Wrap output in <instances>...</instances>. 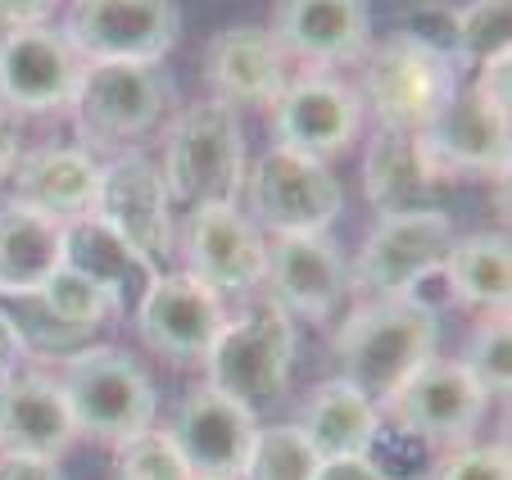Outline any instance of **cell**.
<instances>
[{"label":"cell","instance_id":"44dd1931","mask_svg":"<svg viewBox=\"0 0 512 480\" xmlns=\"http://www.w3.org/2000/svg\"><path fill=\"white\" fill-rule=\"evenodd\" d=\"M290 82V59L272 41L268 28L254 23H232L204 46V87L213 100L241 109V105H263L281 96Z\"/></svg>","mask_w":512,"mask_h":480},{"label":"cell","instance_id":"8d00e7d4","mask_svg":"<svg viewBox=\"0 0 512 480\" xmlns=\"http://www.w3.org/2000/svg\"><path fill=\"white\" fill-rule=\"evenodd\" d=\"M313 480H395V476L381 471L377 458L354 453V458H322V467H318V476Z\"/></svg>","mask_w":512,"mask_h":480},{"label":"cell","instance_id":"2e32d148","mask_svg":"<svg viewBox=\"0 0 512 480\" xmlns=\"http://www.w3.org/2000/svg\"><path fill=\"white\" fill-rule=\"evenodd\" d=\"M263 286H268V299H277L290 317L327 322L349 295V259L327 231L268 236Z\"/></svg>","mask_w":512,"mask_h":480},{"label":"cell","instance_id":"d590c367","mask_svg":"<svg viewBox=\"0 0 512 480\" xmlns=\"http://www.w3.org/2000/svg\"><path fill=\"white\" fill-rule=\"evenodd\" d=\"M28 358H32V340H28V331H23V322H14V317L0 308V372L5 376L19 372V367H28Z\"/></svg>","mask_w":512,"mask_h":480},{"label":"cell","instance_id":"4fadbf2b","mask_svg":"<svg viewBox=\"0 0 512 480\" xmlns=\"http://www.w3.org/2000/svg\"><path fill=\"white\" fill-rule=\"evenodd\" d=\"M263 250L268 240L241 204H200L182 231L186 272L213 295H254L263 286Z\"/></svg>","mask_w":512,"mask_h":480},{"label":"cell","instance_id":"836d02e7","mask_svg":"<svg viewBox=\"0 0 512 480\" xmlns=\"http://www.w3.org/2000/svg\"><path fill=\"white\" fill-rule=\"evenodd\" d=\"M404 37L417 46L445 55L449 64H458V32H454V5H440V0H422L404 23ZM463 68V64H458Z\"/></svg>","mask_w":512,"mask_h":480},{"label":"cell","instance_id":"f1b7e54d","mask_svg":"<svg viewBox=\"0 0 512 480\" xmlns=\"http://www.w3.org/2000/svg\"><path fill=\"white\" fill-rule=\"evenodd\" d=\"M322 458L295 422L290 426H259L254 444L245 453L241 480H313Z\"/></svg>","mask_w":512,"mask_h":480},{"label":"cell","instance_id":"9c48e42d","mask_svg":"<svg viewBox=\"0 0 512 480\" xmlns=\"http://www.w3.org/2000/svg\"><path fill=\"white\" fill-rule=\"evenodd\" d=\"M395 431L413 435L417 444H435V449H463L472 435L481 431L485 413H490V394L472 381L458 363L449 358H431L404 381V390L386 404Z\"/></svg>","mask_w":512,"mask_h":480},{"label":"cell","instance_id":"484cf974","mask_svg":"<svg viewBox=\"0 0 512 480\" xmlns=\"http://www.w3.org/2000/svg\"><path fill=\"white\" fill-rule=\"evenodd\" d=\"M295 426L304 431L318 458H354V453H368L377 444L381 408L336 376V381L313 385Z\"/></svg>","mask_w":512,"mask_h":480},{"label":"cell","instance_id":"ab89813d","mask_svg":"<svg viewBox=\"0 0 512 480\" xmlns=\"http://www.w3.org/2000/svg\"><path fill=\"white\" fill-rule=\"evenodd\" d=\"M23 154V136H19V123H14V114H5L0 109V182L10 177L14 159Z\"/></svg>","mask_w":512,"mask_h":480},{"label":"cell","instance_id":"1f68e13d","mask_svg":"<svg viewBox=\"0 0 512 480\" xmlns=\"http://www.w3.org/2000/svg\"><path fill=\"white\" fill-rule=\"evenodd\" d=\"M508 28H512V0H467L463 10H454L458 64L476 68L481 59L508 50Z\"/></svg>","mask_w":512,"mask_h":480},{"label":"cell","instance_id":"6da1fadb","mask_svg":"<svg viewBox=\"0 0 512 480\" xmlns=\"http://www.w3.org/2000/svg\"><path fill=\"white\" fill-rule=\"evenodd\" d=\"M336 367L363 399L386 408L404 381L435 358V317L408 299H363L336 331Z\"/></svg>","mask_w":512,"mask_h":480},{"label":"cell","instance_id":"d6986e66","mask_svg":"<svg viewBox=\"0 0 512 480\" xmlns=\"http://www.w3.org/2000/svg\"><path fill=\"white\" fill-rule=\"evenodd\" d=\"M417 141L449 182L458 177L508 182V118L490 114L467 87L454 91V100L417 132Z\"/></svg>","mask_w":512,"mask_h":480},{"label":"cell","instance_id":"d6a6232c","mask_svg":"<svg viewBox=\"0 0 512 480\" xmlns=\"http://www.w3.org/2000/svg\"><path fill=\"white\" fill-rule=\"evenodd\" d=\"M435 480H512L508 444H463L449 449L435 467Z\"/></svg>","mask_w":512,"mask_h":480},{"label":"cell","instance_id":"83f0119b","mask_svg":"<svg viewBox=\"0 0 512 480\" xmlns=\"http://www.w3.org/2000/svg\"><path fill=\"white\" fill-rule=\"evenodd\" d=\"M32 304L55 322V336H50L55 345L59 340H73V336H87V331H96L100 322L114 317V304H109L105 290L73 268H59L55 277L32 295Z\"/></svg>","mask_w":512,"mask_h":480},{"label":"cell","instance_id":"4316f807","mask_svg":"<svg viewBox=\"0 0 512 480\" xmlns=\"http://www.w3.org/2000/svg\"><path fill=\"white\" fill-rule=\"evenodd\" d=\"M445 277L454 286L458 304L485 308V313H508L512 295V250L503 231H472L454 236L445 254Z\"/></svg>","mask_w":512,"mask_h":480},{"label":"cell","instance_id":"ac0fdd59","mask_svg":"<svg viewBox=\"0 0 512 480\" xmlns=\"http://www.w3.org/2000/svg\"><path fill=\"white\" fill-rule=\"evenodd\" d=\"M268 32L286 59L322 73L331 64L363 59L372 46V14L368 0H277Z\"/></svg>","mask_w":512,"mask_h":480},{"label":"cell","instance_id":"52a82bcc","mask_svg":"<svg viewBox=\"0 0 512 480\" xmlns=\"http://www.w3.org/2000/svg\"><path fill=\"white\" fill-rule=\"evenodd\" d=\"M245 200H250V222L268 236H309L327 231L345 209L336 173L322 159L295 150H263L245 168Z\"/></svg>","mask_w":512,"mask_h":480},{"label":"cell","instance_id":"277c9868","mask_svg":"<svg viewBox=\"0 0 512 480\" xmlns=\"http://www.w3.org/2000/svg\"><path fill=\"white\" fill-rule=\"evenodd\" d=\"M55 381L64 390V404L73 413L78 435L118 444L127 435L145 431V426H155V385L127 349H73V354H64V367H59Z\"/></svg>","mask_w":512,"mask_h":480},{"label":"cell","instance_id":"e575fe53","mask_svg":"<svg viewBox=\"0 0 512 480\" xmlns=\"http://www.w3.org/2000/svg\"><path fill=\"white\" fill-rule=\"evenodd\" d=\"M508 77H512V55L508 50H499V55H490V59H481L476 64V82L467 91H472L476 100H481L490 114H499V118H508Z\"/></svg>","mask_w":512,"mask_h":480},{"label":"cell","instance_id":"ffe728a7","mask_svg":"<svg viewBox=\"0 0 512 480\" xmlns=\"http://www.w3.org/2000/svg\"><path fill=\"white\" fill-rule=\"evenodd\" d=\"M449 177L426 159L422 141L413 132H386L377 127L363 150V191L381 218H404V213H445Z\"/></svg>","mask_w":512,"mask_h":480},{"label":"cell","instance_id":"f35d334b","mask_svg":"<svg viewBox=\"0 0 512 480\" xmlns=\"http://www.w3.org/2000/svg\"><path fill=\"white\" fill-rule=\"evenodd\" d=\"M59 5H64V0H0V23H5V28H37Z\"/></svg>","mask_w":512,"mask_h":480},{"label":"cell","instance_id":"7a4b0ae2","mask_svg":"<svg viewBox=\"0 0 512 480\" xmlns=\"http://www.w3.org/2000/svg\"><path fill=\"white\" fill-rule=\"evenodd\" d=\"M245 127L241 114L223 100H195L173 118L164 136V186L168 200L200 209V204H236L245 186Z\"/></svg>","mask_w":512,"mask_h":480},{"label":"cell","instance_id":"8992f818","mask_svg":"<svg viewBox=\"0 0 512 480\" xmlns=\"http://www.w3.org/2000/svg\"><path fill=\"white\" fill-rule=\"evenodd\" d=\"M173 105V82L159 64H82L78 91L68 100L82 150H118L155 132Z\"/></svg>","mask_w":512,"mask_h":480},{"label":"cell","instance_id":"f546056e","mask_svg":"<svg viewBox=\"0 0 512 480\" xmlns=\"http://www.w3.org/2000/svg\"><path fill=\"white\" fill-rule=\"evenodd\" d=\"M467 376L481 385L490 399H503L512 385V327L508 313H485L481 322L472 327L463 345V358H458Z\"/></svg>","mask_w":512,"mask_h":480},{"label":"cell","instance_id":"60d3db41","mask_svg":"<svg viewBox=\"0 0 512 480\" xmlns=\"http://www.w3.org/2000/svg\"><path fill=\"white\" fill-rule=\"evenodd\" d=\"M0 376H5V372H0Z\"/></svg>","mask_w":512,"mask_h":480},{"label":"cell","instance_id":"74e56055","mask_svg":"<svg viewBox=\"0 0 512 480\" xmlns=\"http://www.w3.org/2000/svg\"><path fill=\"white\" fill-rule=\"evenodd\" d=\"M0 480H64L55 458H28V453H0Z\"/></svg>","mask_w":512,"mask_h":480},{"label":"cell","instance_id":"e0dca14e","mask_svg":"<svg viewBox=\"0 0 512 480\" xmlns=\"http://www.w3.org/2000/svg\"><path fill=\"white\" fill-rule=\"evenodd\" d=\"M254 431H259V413L213 385H195L168 426L195 480H241Z\"/></svg>","mask_w":512,"mask_h":480},{"label":"cell","instance_id":"cb8c5ba5","mask_svg":"<svg viewBox=\"0 0 512 480\" xmlns=\"http://www.w3.org/2000/svg\"><path fill=\"white\" fill-rule=\"evenodd\" d=\"M64 268L96 281L109 295L114 313H132L141 304V295L150 290V281L159 277L155 263L145 259V254H136L96 213H82V218L64 222Z\"/></svg>","mask_w":512,"mask_h":480},{"label":"cell","instance_id":"30bf717a","mask_svg":"<svg viewBox=\"0 0 512 480\" xmlns=\"http://www.w3.org/2000/svg\"><path fill=\"white\" fill-rule=\"evenodd\" d=\"M91 213L100 222H109L159 272L173 259V245H177L173 200H168L159 164H150L145 154H114L109 164H100V191Z\"/></svg>","mask_w":512,"mask_h":480},{"label":"cell","instance_id":"8fae6325","mask_svg":"<svg viewBox=\"0 0 512 480\" xmlns=\"http://www.w3.org/2000/svg\"><path fill=\"white\" fill-rule=\"evenodd\" d=\"M132 327L150 354L164 363H204L218 331L227 327V308L191 272H159L141 304L132 308Z\"/></svg>","mask_w":512,"mask_h":480},{"label":"cell","instance_id":"5bb4252c","mask_svg":"<svg viewBox=\"0 0 512 480\" xmlns=\"http://www.w3.org/2000/svg\"><path fill=\"white\" fill-rule=\"evenodd\" d=\"M268 109H272V136H277L272 145L309 154V159H322V164L345 150L358 136V127H363L358 91L331 73L290 77Z\"/></svg>","mask_w":512,"mask_h":480},{"label":"cell","instance_id":"4dcf8cb0","mask_svg":"<svg viewBox=\"0 0 512 480\" xmlns=\"http://www.w3.org/2000/svg\"><path fill=\"white\" fill-rule=\"evenodd\" d=\"M114 471L118 480H195L186 458L177 453L173 435L155 431V426L114 444Z\"/></svg>","mask_w":512,"mask_h":480},{"label":"cell","instance_id":"ba28073f","mask_svg":"<svg viewBox=\"0 0 512 480\" xmlns=\"http://www.w3.org/2000/svg\"><path fill=\"white\" fill-rule=\"evenodd\" d=\"M173 0H68L64 41L82 64H159L177 46Z\"/></svg>","mask_w":512,"mask_h":480},{"label":"cell","instance_id":"3957f363","mask_svg":"<svg viewBox=\"0 0 512 480\" xmlns=\"http://www.w3.org/2000/svg\"><path fill=\"white\" fill-rule=\"evenodd\" d=\"M290 363H295V317L277 299L254 295L241 313H227V327L204 354V367H209L204 385L232 394L236 404L259 413L286 394Z\"/></svg>","mask_w":512,"mask_h":480},{"label":"cell","instance_id":"9a60e30c","mask_svg":"<svg viewBox=\"0 0 512 480\" xmlns=\"http://www.w3.org/2000/svg\"><path fill=\"white\" fill-rule=\"evenodd\" d=\"M82 77V59L64 41V32L37 23V28H5L0 37V109L5 114H55L68 109Z\"/></svg>","mask_w":512,"mask_h":480},{"label":"cell","instance_id":"d4e9b609","mask_svg":"<svg viewBox=\"0 0 512 480\" xmlns=\"http://www.w3.org/2000/svg\"><path fill=\"white\" fill-rule=\"evenodd\" d=\"M64 268V222L10 200L0 204V295L32 299Z\"/></svg>","mask_w":512,"mask_h":480},{"label":"cell","instance_id":"7402d4cb","mask_svg":"<svg viewBox=\"0 0 512 480\" xmlns=\"http://www.w3.org/2000/svg\"><path fill=\"white\" fill-rule=\"evenodd\" d=\"M78 440L73 413L64 404L55 376L37 367L0 376V453H28V458H55Z\"/></svg>","mask_w":512,"mask_h":480},{"label":"cell","instance_id":"7c38bea8","mask_svg":"<svg viewBox=\"0 0 512 480\" xmlns=\"http://www.w3.org/2000/svg\"><path fill=\"white\" fill-rule=\"evenodd\" d=\"M454 218L449 213H404V218H381L372 236L363 240L349 290L368 299H399L422 272L440 268L454 245Z\"/></svg>","mask_w":512,"mask_h":480},{"label":"cell","instance_id":"603a6c76","mask_svg":"<svg viewBox=\"0 0 512 480\" xmlns=\"http://www.w3.org/2000/svg\"><path fill=\"white\" fill-rule=\"evenodd\" d=\"M14 200L55 222L91 213L100 191V159L82 145H37L23 150L10 168Z\"/></svg>","mask_w":512,"mask_h":480},{"label":"cell","instance_id":"5b68a950","mask_svg":"<svg viewBox=\"0 0 512 480\" xmlns=\"http://www.w3.org/2000/svg\"><path fill=\"white\" fill-rule=\"evenodd\" d=\"M463 87L458 64H449L445 55L408 41L404 32H395L390 41L363 50V77H358V100L363 109H372L377 127L386 132H422L440 109L454 100V91Z\"/></svg>","mask_w":512,"mask_h":480}]
</instances>
